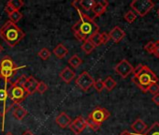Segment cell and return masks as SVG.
<instances>
[{
  "instance_id": "obj_27",
  "label": "cell",
  "mask_w": 159,
  "mask_h": 135,
  "mask_svg": "<svg viewBox=\"0 0 159 135\" xmlns=\"http://www.w3.org/2000/svg\"><path fill=\"white\" fill-rule=\"evenodd\" d=\"M8 3L14 9V11H20L25 5L24 1H22V0H11Z\"/></svg>"
},
{
  "instance_id": "obj_20",
  "label": "cell",
  "mask_w": 159,
  "mask_h": 135,
  "mask_svg": "<svg viewBox=\"0 0 159 135\" xmlns=\"http://www.w3.org/2000/svg\"><path fill=\"white\" fill-rule=\"evenodd\" d=\"M22 68H25V67H19V68H17V69H13V70L0 69V77L5 79V80H10L11 81V78L14 75V73L17 72V70L22 69Z\"/></svg>"
},
{
  "instance_id": "obj_18",
  "label": "cell",
  "mask_w": 159,
  "mask_h": 135,
  "mask_svg": "<svg viewBox=\"0 0 159 135\" xmlns=\"http://www.w3.org/2000/svg\"><path fill=\"white\" fill-rule=\"evenodd\" d=\"M53 54H54V55L57 57V58H59V59H62V58H64L67 54H68V50L63 45V44H58L54 49H53Z\"/></svg>"
},
{
  "instance_id": "obj_37",
  "label": "cell",
  "mask_w": 159,
  "mask_h": 135,
  "mask_svg": "<svg viewBox=\"0 0 159 135\" xmlns=\"http://www.w3.org/2000/svg\"><path fill=\"white\" fill-rule=\"evenodd\" d=\"M5 12H6L8 14H11V12H14V9H13L9 3H7V5H6V7H5Z\"/></svg>"
},
{
  "instance_id": "obj_8",
  "label": "cell",
  "mask_w": 159,
  "mask_h": 135,
  "mask_svg": "<svg viewBox=\"0 0 159 135\" xmlns=\"http://www.w3.org/2000/svg\"><path fill=\"white\" fill-rule=\"evenodd\" d=\"M95 80L88 72H84L76 79V85L84 91H88L94 86Z\"/></svg>"
},
{
  "instance_id": "obj_5",
  "label": "cell",
  "mask_w": 159,
  "mask_h": 135,
  "mask_svg": "<svg viewBox=\"0 0 159 135\" xmlns=\"http://www.w3.org/2000/svg\"><path fill=\"white\" fill-rule=\"evenodd\" d=\"M130 7L136 12L135 13L139 14L140 17H144L154 7V3L151 0H134L130 3Z\"/></svg>"
},
{
  "instance_id": "obj_35",
  "label": "cell",
  "mask_w": 159,
  "mask_h": 135,
  "mask_svg": "<svg viewBox=\"0 0 159 135\" xmlns=\"http://www.w3.org/2000/svg\"><path fill=\"white\" fill-rule=\"evenodd\" d=\"M101 34V40H102V44H106L111 39H110V36L108 33L106 32H103V33H100Z\"/></svg>"
},
{
  "instance_id": "obj_36",
  "label": "cell",
  "mask_w": 159,
  "mask_h": 135,
  "mask_svg": "<svg viewBox=\"0 0 159 135\" xmlns=\"http://www.w3.org/2000/svg\"><path fill=\"white\" fill-rule=\"evenodd\" d=\"M152 102H153L155 105L159 106V93L154 94V95L152 96Z\"/></svg>"
},
{
  "instance_id": "obj_30",
  "label": "cell",
  "mask_w": 159,
  "mask_h": 135,
  "mask_svg": "<svg viewBox=\"0 0 159 135\" xmlns=\"http://www.w3.org/2000/svg\"><path fill=\"white\" fill-rule=\"evenodd\" d=\"M155 47H156V41H149L145 46H144V50L149 53V54H153L154 50H155Z\"/></svg>"
},
{
  "instance_id": "obj_38",
  "label": "cell",
  "mask_w": 159,
  "mask_h": 135,
  "mask_svg": "<svg viewBox=\"0 0 159 135\" xmlns=\"http://www.w3.org/2000/svg\"><path fill=\"white\" fill-rule=\"evenodd\" d=\"M153 54L159 58V42H158V40L156 41V47H155V50L153 52Z\"/></svg>"
},
{
  "instance_id": "obj_33",
  "label": "cell",
  "mask_w": 159,
  "mask_h": 135,
  "mask_svg": "<svg viewBox=\"0 0 159 135\" xmlns=\"http://www.w3.org/2000/svg\"><path fill=\"white\" fill-rule=\"evenodd\" d=\"M26 79H27V77H26L25 75H23V76H21L20 78H18L13 84L16 85V86H19L24 87V86H25V82H26Z\"/></svg>"
},
{
  "instance_id": "obj_19",
  "label": "cell",
  "mask_w": 159,
  "mask_h": 135,
  "mask_svg": "<svg viewBox=\"0 0 159 135\" xmlns=\"http://www.w3.org/2000/svg\"><path fill=\"white\" fill-rule=\"evenodd\" d=\"M26 114H27V111L21 105L16 106L13 110V116L17 120H23L26 116Z\"/></svg>"
},
{
  "instance_id": "obj_11",
  "label": "cell",
  "mask_w": 159,
  "mask_h": 135,
  "mask_svg": "<svg viewBox=\"0 0 159 135\" xmlns=\"http://www.w3.org/2000/svg\"><path fill=\"white\" fill-rule=\"evenodd\" d=\"M108 6H109V2L106 1V0H102V1L97 2L96 5L94 6V8L92 9V11H91L92 13H93L92 19L95 20V18L99 17L100 15H102L103 13H105Z\"/></svg>"
},
{
  "instance_id": "obj_7",
  "label": "cell",
  "mask_w": 159,
  "mask_h": 135,
  "mask_svg": "<svg viewBox=\"0 0 159 135\" xmlns=\"http://www.w3.org/2000/svg\"><path fill=\"white\" fill-rule=\"evenodd\" d=\"M9 95H10V99L12 101V103L15 105V104H19L21 103L23 100H25V99L28 96L26 91L25 90L24 87L22 86H16L14 84H12L11 87L10 88V92H9Z\"/></svg>"
},
{
  "instance_id": "obj_17",
  "label": "cell",
  "mask_w": 159,
  "mask_h": 135,
  "mask_svg": "<svg viewBox=\"0 0 159 135\" xmlns=\"http://www.w3.org/2000/svg\"><path fill=\"white\" fill-rule=\"evenodd\" d=\"M18 67H16L15 63L13 62V60L9 57V56H5L1 62H0V69H4V70H13V69H17Z\"/></svg>"
},
{
  "instance_id": "obj_22",
  "label": "cell",
  "mask_w": 159,
  "mask_h": 135,
  "mask_svg": "<svg viewBox=\"0 0 159 135\" xmlns=\"http://www.w3.org/2000/svg\"><path fill=\"white\" fill-rule=\"evenodd\" d=\"M82 63H83V60H82V58L80 57L78 54L72 55V56L69 58V60H68V64H69L72 68H75V69H77L78 67L81 66Z\"/></svg>"
},
{
  "instance_id": "obj_15",
  "label": "cell",
  "mask_w": 159,
  "mask_h": 135,
  "mask_svg": "<svg viewBox=\"0 0 159 135\" xmlns=\"http://www.w3.org/2000/svg\"><path fill=\"white\" fill-rule=\"evenodd\" d=\"M59 76L60 78L66 83V84H69L76 76L75 72L70 69L68 67H66L64 68V70L59 73Z\"/></svg>"
},
{
  "instance_id": "obj_42",
  "label": "cell",
  "mask_w": 159,
  "mask_h": 135,
  "mask_svg": "<svg viewBox=\"0 0 159 135\" xmlns=\"http://www.w3.org/2000/svg\"><path fill=\"white\" fill-rule=\"evenodd\" d=\"M6 135H13V134H12L11 132H8V133H7Z\"/></svg>"
},
{
  "instance_id": "obj_3",
  "label": "cell",
  "mask_w": 159,
  "mask_h": 135,
  "mask_svg": "<svg viewBox=\"0 0 159 135\" xmlns=\"http://www.w3.org/2000/svg\"><path fill=\"white\" fill-rule=\"evenodd\" d=\"M0 36L10 47H14L25 37V33L16 24L8 21L0 28Z\"/></svg>"
},
{
  "instance_id": "obj_1",
  "label": "cell",
  "mask_w": 159,
  "mask_h": 135,
  "mask_svg": "<svg viewBox=\"0 0 159 135\" xmlns=\"http://www.w3.org/2000/svg\"><path fill=\"white\" fill-rule=\"evenodd\" d=\"M72 31L78 40L84 42L99 32V26L86 13H80V20L72 26Z\"/></svg>"
},
{
  "instance_id": "obj_31",
  "label": "cell",
  "mask_w": 159,
  "mask_h": 135,
  "mask_svg": "<svg viewBox=\"0 0 159 135\" xmlns=\"http://www.w3.org/2000/svg\"><path fill=\"white\" fill-rule=\"evenodd\" d=\"M94 87L98 92H102V90L104 89V81L101 79H98L97 81H95L94 83Z\"/></svg>"
},
{
  "instance_id": "obj_39",
  "label": "cell",
  "mask_w": 159,
  "mask_h": 135,
  "mask_svg": "<svg viewBox=\"0 0 159 135\" xmlns=\"http://www.w3.org/2000/svg\"><path fill=\"white\" fill-rule=\"evenodd\" d=\"M119 135H131V132H129L128 130H124V131L121 132Z\"/></svg>"
},
{
  "instance_id": "obj_28",
  "label": "cell",
  "mask_w": 159,
  "mask_h": 135,
  "mask_svg": "<svg viewBox=\"0 0 159 135\" xmlns=\"http://www.w3.org/2000/svg\"><path fill=\"white\" fill-rule=\"evenodd\" d=\"M51 51L48 48H42L39 53H38V56L40 57L42 60H47L50 58L51 56Z\"/></svg>"
},
{
  "instance_id": "obj_40",
  "label": "cell",
  "mask_w": 159,
  "mask_h": 135,
  "mask_svg": "<svg viewBox=\"0 0 159 135\" xmlns=\"http://www.w3.org/2000/svg\"><path fill=\"white\" fill-rule=\"evenodd\" d=\"M22 135H35L32 131H30V130H26V131H25Z\"/></svg>"
},
{
  "instance_id": "obj_43",
  "label": "cell",
  "mask_w": 159,
  "mask_h": 135,
  "mask_svg": "<svg viewBox=\"0 0 159 135\" xmlns=\"http://www.w3.org/2000/svg\"><path fill=\"white\" fill-rule=\"evenodd\" d=\"M157 14H158V17H159V10L157 11Z\"/></svg>"
},
{
  "instance_id": "obj_24",
  "label": "cell",
  "mask_w": 159,
  "mask_h": 135,
  "mask_svg": "<svg viewBox=\"0 0 159 135\" xmlns=\"http://www.w3.org/2000/svg\"><path fill=\"white\" fill-rule=\"evenodd\" d=\"M116 85H117L116 81L111 76L107 77L106 80L104 81V88H106L108 91H111L116 86Z\"/></svg>"
},
{
  "instance_id": "obj_26",
  "label": "cell",
  "mask_w": 159,
  "mask_h": 135,
  "mask_svg": "<svg viewBox=\"0 0 159 135\" xmlns=\"http://www.w3.org/2000/svg\"><path fill=\"white\" fill-rule=\"evenodd\" d=\"M9 17L11 19L10 20L11 22H12L13 24H16V23H18L23 18V14L21 13L20 11H14L13 12L9 14Z\"/></svg>"
},
{
  "instance_id": "obj_4",
  "label": "cell",
  "mask_w": 159,
  "mask_h": 135,
  "mask_svg": "<svg viewBox=\"0 0 159 135\" xmlns=\"http://www.w3.org/2000/svg\"><path fill=\"white\" fill-rule=\"evenodd\" d=\"M12 84L13 83L10 80H5L0 77V116L2 118V130H4L5 128L6 114L14 106L9 95Z\"/></svg>"
},
{
  "instance_id": "obj_25",
  "label": "cell",
  "mask_w": 159,
  "mask_h": 135,
  "mask_svg": "<svg viewBox=\"0 0 159 135\" xmlns=\"http://www.w3.org/2000/svg\"><path fill=\"white\" fill-rule=\"evenodd\" d=\"M89 40L92 42V44L95 46V47H98L100 45H102V40H101V34L99 32L94 34L90 39Z\"/></svg>"
},
{
  "instance_id": "obj_10",
  "label": "cell",
  "mask_w": 159,
  "mask_h": 135,
  "mask_svg": "<svg viewBox=\"0 0 159 135\" xmlns=\"http://www.w3.org/2000/svg\"><path fill=\"white\" fill-rule=\"evenodd\" d=\"M69 128L76 135H79L85 129V128H87L86 119H84L83 116L80 115L71 122V124L69 125Z\"/></svg>"
},
{
  "instance_id": "obj_14",
  "label": "cell",
  "mask_w": 159,
  "mask_h": 135,
  "mask_svg": "<svg viewBox=\"0 0 159 135\" xmlns=\"http://www.w3.org/2000/svg\"><path fill=\"white\" fill-rule=\"evenodd\" d=\"M55 122H56V124H57L60 128H66L69 127V125L71 124L72 120H71V118H70L65 112H62V113H60V114L57 115V117L55 118Z\"/></svg>"
},
{
  "instance_id": "obj_13",
  "label": "cell",
  "mask_w": 159,
  "mask_h": 135,
  "mask_svg": "<svg viewBox=\"0 0 159 135\" xmlns=\"http://www.w3.org/2000/svg\"><path fill=\"white\" fill-rule=\"evenodd\" d=\"M38 85H39V82L36 80L35 77H33V76L27 77L26 82H25V86H24V88H25V90L26 91L27 95H32V94H34L35 92H37Z\"/></svg>"
},
{
  "instance_id": "obj_23",
  "label": "cell",
  "mask_w": 159,
  "mask_h": 135,
  "mask_svg": "<svg viewBox=\"0 0 159 135\" xmlns=\"http://www.w3.org/2000/svg\"><path fill=\"white\" fill-rule=\"evenodd\" d=\"M82 50L84 51V53H85L86 54H91L94 50H95V46L92 44V42L88 40H85L83 42V45H82Z\"/></svg>"
},
{
  "instance_id": "obj_16",
  "label": "cell",
  "mask_w": 159,
  "mask_h": 135,
  "mask_svg": "<svg viewBox=\"0 0 159 135\" xmlns=\"http://www.w3.org/2000/svg\"><path fill=\"white\" fill-rule=\"evenodd\" d=\"M131 128L135 131L134 133L142 134L148 129V127H147V125L145 124V122L143 120L139 118V119L135 120V122L131 125Z\"/></svg>"
},
{
  "instance_id": "obj_21",
  "label": "cell",
  "mask_w": 159,
  "mask_h": 135,
  "mask_svg": "<svg viewBox=\"0 0 159 135\" xmlns=\"http://www.w3.org/2000/svg\"><path fill=\"white\" fill-rule=\"evenodd\" d=\"M139 135H159V123L158 122L153 123L151 126V128H149L144 133Z\"/></svg>"
},
{
  "instance_id": "obj_32",
  "label": "cell",
  "mask_w": 159,
  "mask_h": 135,
  "mask_svg": "<svg viewBox=\"0 0 159 135\" xmlns=\"http://www.w3.org/2000/svg\"><path fill=\"white\" fill-rule=\"evenodd\" d=\"M48 90V86L46 85V83L44 82H39V85H38V87H37V92H39V94H44L46 91Z\"/></svg>"
},
{
  "instance_id": "obj_34",
  "label": "cell",
  "mask_w": 159,
  "mask_h": 135,
  "mask_svg": "<svg viewBox=\"0 0 159 135\" xmlns=\"http://www.w3.org/2000/svg\"><path fill=\"white\" fill-rule=\"evenodd\" d=\"M148 91H149L150 93H152V95L159 93V85H158L157 83H155V84H152V86L149 87Z\"/></svg>"
},
{
  "instance_id": "obj_2",
  "label": "cell",
  "mask_w": 159,
  "mask_h": 135,
  "mask_svg": "<svg viewBox=\"0 0 159 135\" xmlns=\"http://www.w3.org/2000/svg\"><path fill=\"white\" fill-rule=\"evenodd\" d=\"M132 81L142 92H147L152 84L158 83V77L148 66L139 65L134 68Z\"/></svg>"
},
{
  "instance_id": "obj_6",
  "label": "cell",
  "mask_w": 159,
  "mask_h": 135,
  "mask_svg": "<svg viewBox=\"0 0 159 135\" xmlns=\"http://www.w3.org/2000/svg\"><path fill=\"white\" fill-rule=\"evenodd\" d=\"M110 115L111 114L107 109L102 108V107H98L89 114L87 120L91 121L92 123L96 125L101 126V124L105 122L110 117Z\"/></svg>"
},
{
  "instance_id": "obj_44",
  "label": "cell",
  "mask_w": 159,
  "mask_h": 135,
  "mask_svg": "<svg viewBox=\"0 0 159 135\" xmlns=\"http://www.w3.org/2000/svg\"><path fill=\"white\" fill-rule=\"evenodd\" d=\"M158 42H159V40H158Z\"/></svg>"
},
{
  "instance_id": "obj_41",
  "label": "cell",
  "mask_w": 159,
  "mask_h": 135,
  "mask_svg": "<svg viewBox=\"0 0 159 135\" xmlns=\"http://www.w3.org/2000/svg\"><path fill=\"white\" fill-rule=\"evenodd\" d=\"M3 51V46L1 45V44H0V53H1Z\"/></svg>"
},
{
  "instance_id": "obj_29",
  "label": "cell",
  "mask_w": 159,
  "mask_h": 135,
  "mask_svg": "<svg viewBox=\"0 0 159 135\" xmlns=\"http://www.w3.org/2000/svg\"><path fill=\"white\" fill-rule=\"evenodd\" d=\"M125 20L128 23V24H132L134 23V21L137 19V14L133 12V11H129L127 12L125 15H124Z\"/></svg>"
},
{
  "instance_id": "obj_9",
  "label": "cell",
  "mask_w": 159,
  "mask_h": 135,
  "mask_svg": "<svg viewBox=\"0 0 159 135\" xmlns=\"http://www.w3.org/2000/svg\"><path fill=\"white\" fill-rule=\"evenodd\" d=\"M115 72L120 75L122 78H126L129 74H131L134 71V67L126 60V59H123L121 60L114 68Z\"/></svg>"
},
{
  "instance_id": "obj_12",
  "label": "cell",
  "mask_w": 159,
  "mask_h": 135,
  "mask_svg": "<svg viewBox=\"0 0 159 135\" xmlns=\"http://www.w3.org/2000/svg\"><path fill=\"white\" fill-rule=\"evenodd\" d=\"M109 36H110V39L113 42L118 43L125 37V32L120 26H115L110 31Z\"/></svg>"
}]
</instances>
